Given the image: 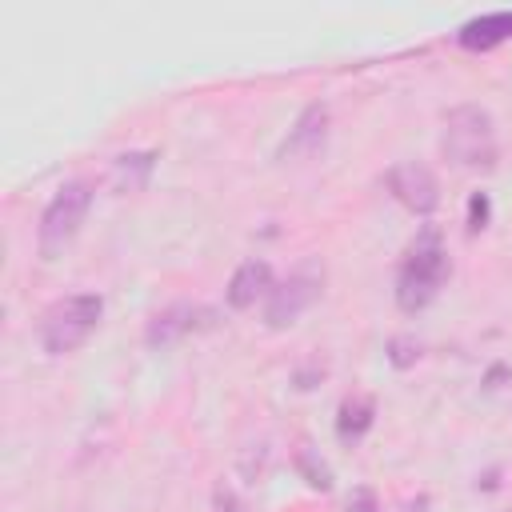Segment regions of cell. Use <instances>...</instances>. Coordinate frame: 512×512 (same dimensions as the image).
Instances as JSON below:
<instances>
[{
    "label": "cell",
    "mask_w": 512,
    "mask_h": 512,
    "mask_svg": "<svg viewBox=\"0 0 512 512\" xmlns=\"http://www.w3.org/2000/svg\"><path fill=\"white\" fill-rule=\"evenodd\" d=\"M372 424H376V400L364 396V392L348 396L340 404V412H336V436H340V444H360Z\"/></svg>",
    "instance_id": "11"
},
{
    "label": "cell",
    "mask_w": 512,
    "mask_h": 512,
    "mask_svg": "<svg viewBox=\"0 0 512 512\" xmlns=\"http://www.w3.org/2000/svg\"><path fill=\"white\" fill-rule=\"evenodd\" d=\"M512 40V12H488V16H476L468 20L460 32H456V44L468 48V52H488L496 44Z\"/></svg>",
    "instance_id": "10"
},
{
    "label": "cell",
    "mask_w": 512,
    "mask_h": 512,
    "mask_svg": "<svg viewBox=\"0 0 512 512\" xmlns=\"http://www.w3.org/2000/svg\"><path fill=\"white\" fill-rule=\"evenodd\" d=\"M324 140H328V108L324 104H308L300 116H296V124L288 128V136H284V144H280V160H300V156H316L320 148H324Z\"/></svg>",
    "instance_id": "7"
},
{
    "label": "cell",
    "mask_w": 512,
    "mask_h": 512,
    "mask_svg": "<svg viewBox=\"0 0 512 512\" xmlns=\"http://www.w3.org/2000/svg\"><path fill=\"white\" fill-rule=\"evenodd\" d=\"M448 272H452V264H448V252H444L440 232L436 228H424L408 244L404 260H400V272H396V304H400V312H408V316L424 312L440 296Z\"/></svg>",
    "instance_id": "1"
},
{
    "label": "cell",
    "mask_w": 512,
    "mask_h": 512,
    "mask_svg": "<svg viewBox=\"0 0 512 512\" xmlns=\"http://www.w3.org/2000/svg\"><path fill=\"white\" fill-rule=\"evenodd\" d=\"M388 192L416 216H428L440 204V184L432 176V168L408 160V164H392L388 168Z\"/></svg>",
    "instance_id": "6"
},
{
    "label": "cell",
    "mask_w": 512,
    "mask_h": 512,
    "mask_svg": "<svg viewBox=\"0 0 512 512\" xmlns=\"http://www.w3.org/2000/svg\"><path fill=\"white\" fill-rule=\"evenodd\" d=\"M388 360H392L396 368H412V364L420 360V340H416V336H392V340H388Z\"/></svg>",
    "instance_id": "13"
},
{
    "label": "cell",
    "mask_w": 512,
    "mask_h": 512,
    "mask_svg": "<svg viewBox=\"0 0 512 512\" xmlns=\"http://www.w3.org/2000/svg\"><path fill=\"white\" fill-rule=\"evenodd\" d=\"M320 288H324V268H320L316 260L300 264V268L288 272L280 284H272L268 304H264V324H268V328H288V324H296V320L316 304Z\"/></svg>",
    "instance_id": "5"
},
{
    "label": "cell",
    "mask_w": 512,
    "mask_h": 512,
    "mask_svg": "<svg viewBox=\"0 0 512 512\" xmlns=\"http://www.w3.org/2000/svg\"><path fill=\"white\" fill-rule=\"evenodd\" d=\"M488 216H492V200H488V192H472V196H468V232L488 228Z\"/></svg>",
    "instance_id": "15"
},
{
    "label": "cell",
    "mask_w": 512,
    "mask_h": 512,
    "mask_svg": "<svg viewBox=\"0 0 512 512\" xmlns=\"http://www.w3.org/2000/svg\"><path fill=\"white\" fill-rule=\"evenodd\" d=\"M152 168H156V152H124L112 160V184L120 192H144Z\"/></svg>",
    "instance_id": "12"
},
{
    "label": "cell",
    "mask_w": 512,
    "mask_h": 512,
    "mask_svg": "<svg viewBox=\"0 0 512 512\" xmlns=\"http://www.w3.org/2000/svg\"><path fill=\"white\" fill-rule=\"evenodd\" d=\"M272 292V268H268V260H244L236 272H232V280H228V288H224V300H228V308H252L256 300H264Z\"/></svg>",
    "instance_id": "9"
},
{
    "label": "cell",
    "mask_w": 512,
    "mask_h": 512,
    "mask_svg": "<svg viewBox=\"0 0 512 512\" xmlns=\"http://www.w3.org/2000/svg\"><path fill=\"white\" fill-rule=\"evenodd\" d=\"M348 512H380L376 492H372V488H356L352 500H348Z\"/></svg>",
    "instance_id": "16"
},
{
    "label": "cell",
    "mask_w": 512,
    "mask_h": 512,
    "mask_svg": "<svg viewBox=\"0 0 512 512\" xmlns=\"http://www.w3.org/2000/svg\"><path fill=\"white\" fill-rule=\"evenodd\" d=\"M92 208V184L88 180H68L44 208L40 216V228H36V244H40V256L44 260H56L80 232L84 216Z\"/></svg>",
    "instance_id": "4"
},
{
    "label": "cell",
    "mask_w": 512,
    "mask_h": 512,
    "mask_svg": "<svg viewBox=\"0 0 512 512\" xmlns=\"http://www.w3.org/2000/svg\"><path fill=\"white\" fill-rule=\"evenodd\" d=\"M100 316H104V300L96 292H76V296L56 300L44 312V320H40V344H44V352H52V356L76 352L96 332Z\"/></svg>",
    "instance_id": "3"
},
{
    "label": "cell",
    "mask_w": 512,
    "mask_h": 512,
    "mask_svg": "<svg viewBox=\"0 0 512 512\" xmlns=\"http://www.w3.org/2000/svg\"><path fill=\"white\" fill-rule=\"evenodd\" d=\"M200 316H208L204 308H196V304H168V308H160L152 320H148V328H144V340H148V348H172L176 340H184L196 324H200Z\"/></svg>",
    "instance_id": "8"
},
{
    "label": "cell",
    "mask_w": 512,
    "mask_h": 512,
    "mask_svg": "<svg viewBox=\"0 0 512 512\" xmlns=\"http://www.w3.org/2000/svg\"><path fill=\"white\" fill-rule=\"evenodd\" d=\"M296 464H300V472L308 476V484H312V488H320V492H328V488H332V472H328V464H324V460L316 464V456H312L308 448L300 452V460H296Z\"/></svg>",
    "instance_id": "14"
},
{
    "label": "cell",
    "mask_w": 512,
    "mask_h": 512,
    "mask_svg": "<svg viewBox=\"0 0 512 512\" xmlns=\"http://www.w3.org/2000/svg\"><path fill=\"white\" fill-rule=\"evenodd\" d=\"M440 148L444 156L464 168V172H492L496 168V124H492V112L480 108V104H460L448 112L444 120V136H440Z\"/></svg>",
    "instance_id": "2"
}]
</instances>
